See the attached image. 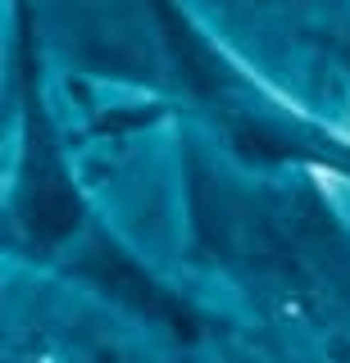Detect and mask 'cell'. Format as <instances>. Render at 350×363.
<instances>
[{"label":"cell","instance_id":"6da1fadb","mask_svg":"<svg viewBox=\"0 0 350 363\" xmlns=\"http://www.w3.org/2000/svg\"><path fill=\"white\" fill-rule=\"evenodd\" d=\"M77 218V200L69 196L60 168H50L46 150L37 145V159H32V223H37L41 236H64Z\"/></svg>","mask_w":350,"mask_h":363},{"label":"cell","instance_id":"7a4b0ae2","mask_svg":"<svg viewBox=\"0 0 350 363\" xmlns=\"http://www.w3.org/2000/svg\"><path fill=\"white\" fill-rule=\"evenodd\" d=\"M92 268H96V277L105 281L109 291L128 295V300L137 304V309L155 313V318H168V323H177V327H182V332H187V323H182V318H177L173 309H168V304H160V295H155V286H151V281L141 277L137 268H128V264H123V259H114V255H100Z\"/></svg>","mask_w":350,"mask_h":363}]
</instances>
